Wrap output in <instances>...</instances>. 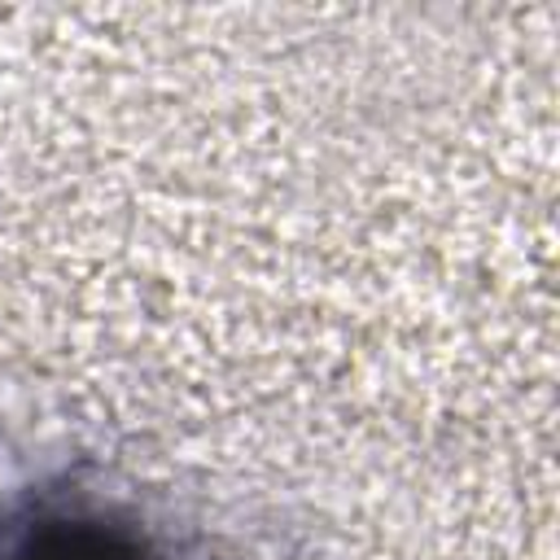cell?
Returning <instances> with one entry per match:
<instances>
[{
    "label": "cell",
    "mask_w": 560,
    "mask_h": 560,
    "mask_svg": "<svg viewBox=\"0 0 560 560\" xmlns=\"http://www.w3.org/2000/svg\"><path fill=\"white\" fill-rule=\"evenodd\" d=\"M22 560H136L118 538L96 534V529H61L48 534L39 542H31V551Z\"/></svg>",
    "instance_id": "obj_2"
},
{
    "label": "cell",
    "mask_w": 560,
    "mask_h": 560,
    "mask_svg": "<svg viewBox=\"0 0 560 560\" xmlns=\"http://www.w3.org/2000/svg\"><path fill=\"white\" fill-rule=\"evenodd\" d=\"M70 459L66 424L26 389L0 385V494L48 481Z\"/></svg>",
    "instance_id": "obj_1"
}]
</instances>
